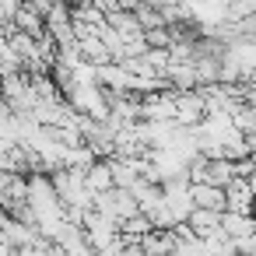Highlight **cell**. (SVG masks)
<instances>
[{"instance_id":"1","label":"cell","mask_w":256,"mask_h":256,"mask_svg":"<svg viewBox=\"0 0 256 256\" xmlns=\"http://www.w3.org/2000/svg\"><path fill=\"white\" fill-rule=\"evenodd\" d=\"M190 200H193L196 210H214V214L224 210V190H214L207 182H193L190 186Z\"/></svg>"},{"instance_id":"2","label":"cell","mask_w":256,"mask_h":256,"mask_svg":"<svg viewBox=\"0 0 256 256\" xmlns=\"http://www.w3.org/2000/svg\"><path fill=\"white\" fill-rule=\"evenodd\" d=\"M84 190L95 196V193H109L112 190V172H109V158L106 162H92L84 168Z\"/></svg>"},{"instance_id":"3","label":"cell","mask_w":256,"mask_h":256,"mask_svg":"<svg viewBox=\"0 0 256 256\" xmlns=\"http://www.w3.org/2000/svg\"><path fill=\"white\" fill-rule=\"evenodd\" d=\"M221 235L224 238H242V235H252L256 224H252V214H232V210H221Z\"/></svg>"},{"instance_id":"4","label":"cell","mask_w":256,"mask_h":256,"mask_svg":"<svg viewBox=\"0 0 256 256\" xmlns=\"http://www.w3.org/2000/svg\"><path fill=\"white\" fill-rule=\"evenodd\" d=\"M200 182H207V186H214V190H224L228 182H232V165L228 162H207L204 165V176H200Z\"/></svg>"},{"instance_id":"5","label":"cell","mask_w":256,"mask_h":256,"mask_svg":"<svg viewBox=\"0 0 256 256\" xmlns=\"http://www.w3.org/2000/svg\"><path fill=\"white\" fill-rule=\"evenodd\" d=\"M112 207H116V218H120V221H126V218L140 214V210H137V200H134L126 190H116V193H112Z\"/></svg>"},{"instance_id":"6","label":"cell","mask_w":256,"mask_h":256,"mask_svg":"<svg viewBox=\"0 0 256 256\" xmlns=\"http://www.w3.org/2000/svg\"><path fill=\"white\" fill-rule=\"evenodd\" d=\"M140 60H144V64H148V67L162 78V74H165V67H168V50H148Z\"/></svg>"}]
</instances>
